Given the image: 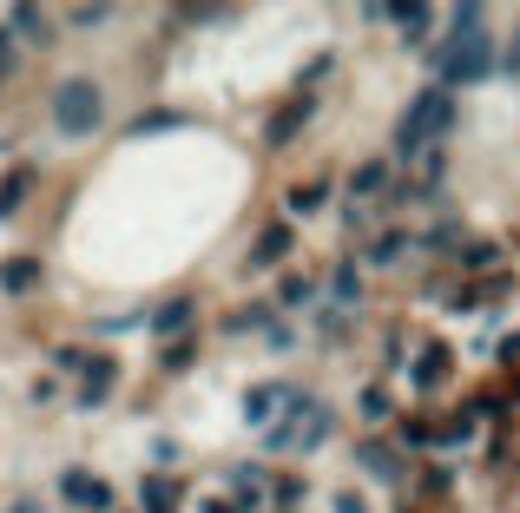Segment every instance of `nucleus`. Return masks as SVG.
<instances>
[{
    "instance_id": "nucleus-1",
    "label": "nucleus",
    "mask_w": 520,
    "mask_h": 513,
    "mask_svg": "<svg viewBox=\"0 0 520 513\" xmlns=\"http://www.w3.org/2000/svg\"><path fill=\"white\" fill-rule=\"evenodd\" d=\"M99 112H106V99H99L93 79H66V86H53V125H60L66 139H86L99 125Z\"/></svg>"
},
{
    "instance_id": "nucleus-2",
    "label": "nucleus",
    "mask_w": 520,
    "mask_h": 513,
    "mask_svg": "<svg viewBox=\"0 0 520 513\" xmlns=\"http://www.w3.org/2000/svg\"><path fill=\"white\" fill-rule=\"evenodd\" d=\"M448 119H455V99H448V93H422V99H415V112L402 119V152H422L435 132H448Z\"/></svg>"
},
{
    "instance_id": "nucleus-3",
    "label": "nucleus",
    "mask_w": 520,
    "mask_h": 513,
    "mask_svg": "<svg viewBox=\"0 0 520 513\" xmlns=\"http://www.w3.org/2000/svg\"><path fill=\"white\" fill-rule=\"evenodd\" d=\"M60 494L73 500V507H112V494L93 481V474H66V481H60Z\"/></svg>"
},
{
    "instance_id": "nucleus-4",
    "label": "nucleus",
    "mask_w": 520,
    "mask_h": 513,
    "mask_svg": "<svg viewBox=\"0 0 520 513\" xmlns=\"http://www.w3.org/2000/svg\"><path fill=\"white\" fill-rule=\"evenodd\" d=\"M7 33H27L33 47H47V14H40V7H14V20H7Z\"/></svg>"
},
{
    "instance_id": "nucleus-5",
    "label": "nucleus",
    "mask_w": 520,
    "mask_h": 513,
    "mask_svg": "<svg viewBox=\"0 0 520 513\" xmlns=\"http://www.w3.org/2000/svg\"><path fill=\"white\" fill-rule=\"evenodd\" d=\"M185 323H191V296H172V303L158 310V329L172 336V329H185Z\"/></svg>"
},
{
    "instance_id": "nucleus-6",
    "label": "nucleus",
    "mask_w": 520,
    "mask_h": 513,
    "mask_svg": "<svg viewBox=\"0 0 520 513\" xmlns=\"http://www.w3.org/2000/svg\"><path fill=\"white\" fill-rule=\"evenodd\" d=\"M145 507H152V513H172L178 507V487L172 481H145Z\"/></svg>"
},
{
    "instance_id": "nucleus-7",
    "label": "nucleus",
    "mask_w": 520,
    "mask_h": 513,
    "mask_svg": "<svg viewBox=\"0 0 520 513\" xmlns=\"http://www.w3.org/2000/svg\"><path fill=\"white\" fill-rule=\"evenodd\" d=\"M20 198H27V171H14V178L0 185V218H7V211H20Z\"/></svg>"
},
{
    "instance_id": "nucleus-8",
    "label": "nucleus",
    "mask_w": 520,
    "mask_h": 513,
    "mask_svg": "<svg viewBox=\"0 0 520 513\" xmlns=\"http://www.w3.org/2000/svg\"><path fill=\"white\" fill-rule=\"evenodd\" d=\"M290 250V231H264V244H257V264H277Z\"/></svg>"
},
{
    "instance_id": "nucleus-9",
    "label": "nucleus",
    "mask_w": 520,
    "mask_h": 513,
    "mask_svg": "<svg viewBox=\"0 0 520 513\" xmlns=\"http://www.w3.org/2000/svg\"><path fill=\"white\" fill-rule=\"evenodd\" d=\"M277 402H284V389H251V421H270Z\"/></svg>"
},
{
    "instance_id": "nucleus-10",
    "label": "nucleus",
    "mask_w": 520,
    "mask_h": 513,
    "mask_svg": "<svg viewBox=\"0 0 520 513\" xmlns=\"http://www.w3.org/2000/svg\"><path fill=\"white\" fill-rule=\"evenodd\" d=\"M33 277H40L33 264H7V270H0V283H7V290H33Z\"/></svg>"
},
{
    "instance_id": "nucleus-11",
    "label": "nucleus",
    "mask_w": 520,
    "mask_h": 513,
    "mask_svg": "<svg viewBox=\"0 0 520 513\" xmlns=\"http://www.w3.org/2000/svg\"><path fill=\"white\" fill-rule=\"evenodd\" d=\"M316 198H323V191H316V185H303V191H290V211H316Z\"/></svg>"
},
{
    "instance_id": "nucleus-12",
    "label": "nucleus",
    "mask_w": 520,
    "mask_h": 513,
    "mask_svg": "<svg viewBox=\"0 0 520 513\" xmlns=\"http://www.w3.org/2000/svg\"><path fill=\"white\" fill-rule=\"evenodd\" d=\"M14 73V33H0V79Z\"/></svg>"
}]
</instances>
